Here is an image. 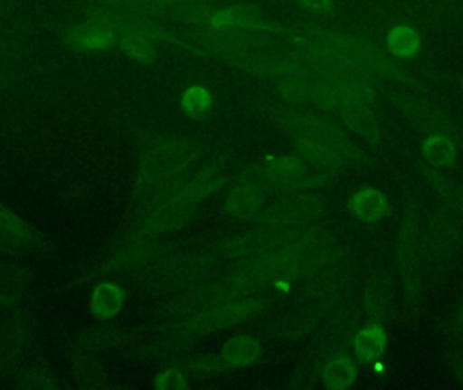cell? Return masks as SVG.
Instances as JSON below:
<instances>
[{
	"mask_svg": "<svg viewBox=\"0 0 463 390\" xmlns=\"http://www.w3.org/2000/svg\"><path fill=\"white\" fill-rule=\"evenodd\" d=\"M278 38L286 45L299 43L320 49L364 75L375 73L411 87H419V81L413 78L412 73L400 67L377 43L362 35L315 24H296L280 26Z\"/></svg>",
	"mask_w": 463,
	"mask_h": 390,
	"instance_id": "obj_1",
	"label": "cell"
},
{
	"mask_svg": "<svg viewBox=\"0 0 463 390\" xmlns=\"http://www.w3.org/2000/svg\"><path fill=\"white\" fill-rule=\"evenodd\" d=\"M83 18L105 24L118 37L137 35L159 43H174L175 40L176 32L157 22L156 18L121 5H91L84 10Z\"/></svg>",
	"mask_w": 463,
	"mask_h": 390,
	"instance_id": "obj_2",
	"label": "cell"
},
{
	"mask_svg": "<svg viewBox=\"0 0 463 390\" xmlns=\"http://www.w3.org/2000/svg\"><path fill=\"white\" fill-rule=\"evenodd\" d=\"M65 48L78 53H100L118 46V35L99 22L81 18L59 30Z\"/></svg>",
	"mask_w": 463,
	"mask_h": 390,
	"instance_id": "obj_3",
	"label": "cell"
},
{
	"mask_svg": "<svg viewBox=\"0 0 463 390\" xmlns=\"http://www.w3.org/2000/svg\"><path fill=\"white\" fill-rule=\"evenodd\" d=\"M208 27H232V29L263 33L275 37H278L280 30L279 24L269 21L260 8L250 3L216 7Z\"/></svg>",
	"mask_w": 463,
	"mask_h": 390,
	"instance_id": "obj_4",
	"label": "cell"
},
{
	"mask_svg": "<svg viewBox=\"0 0 463 390\" xmlns=\"http://www.w3.org/2000/svg\"><path fill=\"white\" fill-rule=\"evenodd\" d=\"M350 207L356 217L367 223H374L388 214L389 201L385 195L378 190L364 189L353 196Z\"/></svg>",
	"mask_w": 463,
	"mask_h": 390,
	"instance_id": "obj_5",
	"label": "cell"
},
{
	"mask_svg": "<svg viewBox=\"0 0 463 390\" xmlns=\"http://www.w3.org/2000/svg\"><path fill=\"white\" fill-rule=\"evenodd\" d=\"M386 45L393 56L402 60L412 59L420 52L421 38L413 27L397 24L388 33Z\"/></svg>",
	"mask_w": 463,
	"mask_h": 390,
	"instance_id": "obj_6",
	"label": "cell"
},
{
	"mask_svg": "<svg viewBox=\"0 0 463 390\" xmlns=\"http://www.w3.org/2000/svg\"><path fill=\"white\" fill-rule=\"evenodd\" d=\"M421 154L434 167H450L457 160L456 144L443 133L429 136L421 146Z\"/></svg>",
	"mask_w": 463,
	"mask_h": 390,
	"instance_id": "obj_7",
	"label": "cell"
},
{
	"mask_svg": "<svg viewBox=\"0 0 463 390\" xmlns=\"http://www.w3.org/2000/svg\"><path fill=\"white\" fill-rule=\"evenodd\" d=\"M386 346V334L380 326H372L359 332L354 347L364 361L374 362L383 354Z\"/></svg>",
	"mask_w": 463,
	"mask_h": 390,
	"instance_id": "obj_8",
	"label": "cell"
},
{
	"mask_svg": "<svg viewBox=\"0 0 463 390\" xmlns=\"http://www.w3.org/2000/svg\"><path fill=\"white\" fill-rule=\"evenodd\" d=\"M154 41L137 35H121L118 37V46L125 56L141 65L154 64L157 60V48Z\"/></svg>",
	"mask_w": 463,
	"mask_h": 390,
	"instance_id": "obj_9",
	"label": "cell"
},
{
	"mask_svg": "<svg viewBox=\"0 0 463 390\" xmlns=\"http://www.w3.org/2000/svg\"><path fill=\"white\" fill-rule=\"evenodd\" d=\"M182 109L193 119L208 116L213 108L211 91L203 86H192L184 91L181 100Z\"/></svg>",
	"mask_w": 463,
	"mask_h": 390,
	"instance_id": "obj_10",
	"label": "cell"
},
{
	"mask_svg": "<svg viewBox=\"0 0 463 390\" xmlns=\"http://www.w3.org/2000/svg\"><path fill=\"white\" fill-rule=\"evenodd\" d=\"M356 378V369L348 359H336L324 369V383L328 388L345 389L353 385Z\"/></svg>",
	"mask_w": 463,
	"mask_h": 390,
	"instance_id": "obj_11",
	"label": "cell"
},
{
	"mask_svg": "<svg viewBox=\"0 0 463 390\" xmlns=\"http://www.w3.org/2000/svg\"><path fill=\"white\" fill-rule=\"evenodd\" d=\"M259 354V347L255 340L247 337L236 338L231 340L224 348V358L233 366H242L255 361Z\"/></svg>",
	"mask_w": 463,
	"mask_h": 390,
	"instance_id": "obj_12",
	"label": "cell"
},
{
	"mask_svg": "<svg viewBox=\"0 0 463 390\" xmlns=\"http://www.w3.org/2000/svg\"><path fill=\"white\" fill-rule=\"evenodd\" d=\"M0 18L19 37L32 32V22L15 0H0Z\"/></svg>",
	"mask_w": 463,
	"mask_h": 390,
	"instance_id": "obj_13",
	"label": "cell"
},
{
	"mask_svg": "<svg viewBox=\"0 0 463 390\" xmlns=\"http://www.w3.org/2000/svg\"><path fill=\"white\" fill-rule=\"evenodd\" d=\"M122 305V294L118 288L113 285H103L95 291V312L103 318L116 315Z\"/></svg>",
	"mask_w": 463,
	"mask_h": 390,
	"instance_id": "obj_14",
	"label": "cell"
},
{
	"mask_svg": "<svg viewBox=\"0 0 463 390\" xmlns=\"http://www.w3.org/2000/svg\"><path fill=\"white\" fill-rule=\"evenodd\" d=\"M26 54L27 51L21 37L0 29V62L2 64H16L22 62Z\"/></svg>",
	"mask_w": 463,
	"mask_h": 390,
	"instance_id": "obj_15",
	"label": "cell"
},
{
	"mask_svg": "<svg viewBox=\"0 0 463 390\" xmlns=\"http://www.w3.org/2000/svg\"><path fill=\"white\" fill-rule=\"evenodd\" d=\"M121 7L130 8L152 18H168L170 0H124Z\"/></svg>",
	"mask_w": 463,
	"mask_h": 390,
	"instance_id": "obj_16",
	"label": "cell"
},
{
	"mask_svg": "<svg viewBox=\"0 0 463 390\" xmlns=\"http://www.w3.org/2000/svg\"><path fill=\"white\" fill-rule=\"evenodd\" d=\"M41 71H45V68L16 67L13 68V70L5 71V73L0 75V92L5 91V89L13 86L16 81H22V79L27 78L29 75H34V73L41 72Z\"/></svg>",
	"mask_w": 463,
	"mask_h": 390,
	"instance_id": "obj_17",
	"label": "cell"
},
{
	"mask_svg": "<svg viewBox=\"0 0 463 390\" xmlns=\"http://www.w3.org/2000/svg\"><path fill=\"white\" fill-rule=\"evenodd\" d=\"M299 7L307 13L320 16H331L335 13V0H296Z\"/></svg>",
	"mask_w": 463,
	"mask_h": 390,
	"instance_id": "obj_18",
	"label": "cell"
},
{
	"mask_svg": "<svg viewBox=\"0 0 463 390\" xmlns=\"http://www.w3.org/2000/svg\"><path fill=\"white\" fill-rule=\"evenodd\" d=\"M155 385L160 389H182L186 388L184 377L181 373L176 370H168V372L163 373L162 376L156 378Z\"/></svg>",
	"mask_w": 463,
	"mask_h": 390,
	"instance_id": "obj_19",
	"label": "cell"
},
{
	"mask_svg": "<svg viewBox=\"0 0 463 390\" xmlns=\"http://www.w3.org/2000/svg\"><path fill=\"white\" fill-rule=\"evenodd\" d=\"M94 5H122L124 0H87Z\"/></svg>",
	"mask_w": 463,
	"mask_h": 390,
	"instance_id": "obj_20",
	"label": "cell"
},
{
	"mask_svg": "<svg viewBox=\"0 0 463 390\" xmlns=\"http://www.w3.org/2000/svg\"><path fill=\"white\" fill-rule=\"evenodd\" d=\"M0 29L5 30V32H10V33H13V34H15V33H14L13 30H11V27L8 26V24H5V22L3 21L2 18H0ZM15 35H18V34H15ZM18 37H19V35H18Z\"/></svg>",
	"mask_w": 463,
	"mask_h": 390,
	"instance_id": "obj_21",
	"label": "cell"
},
{
	"mask_svg": "<svg viewBox=\"0 0 463 390\" xmlns=\"http://www.w3.org/2000/svg\"><path fill=\"white\" fill-rule=\"evenodd\" d=\"M458 83H459V86H461L463 89V78L458 79Z\"/></svg>",
	"mask_w": 463,
	"mask_h": 390,
	"instance_id": "obj_22",
	"label": "cell"
}]
</instances>
